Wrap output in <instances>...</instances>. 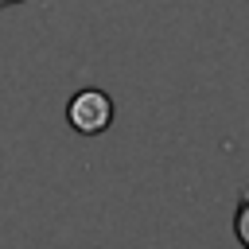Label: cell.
<instances>
[{"label":"cell","mask_w":249,"mask_h":249,"mask_svg":"<svg viewBox=\"0 0 249 249\" xmlns=\"http://www.w3.org/2000/svg\"><path fill=\"white\" fill-rule=\"evenodd\" d=\"M66 121H70L74 132L97 136V132H105L113 124V97L105 89H93V86L89 89H78L70 97V105H66Z\"/></svg>","instance_id":"obj_1"},{"label":"cell","mask_w":249,"mask_h":249,"mask_svg":"<svg viewBox=\"0 0 249 249\" xmlns=\"http://www.w3.org/2000/svg\"><path fill=\"white\" fill-rule=\"evenodd\" d=\"M233 233H237L241 249H249V191L237 198V210H233Z\"/></svg>","instance_id":"obj_2"}]
</instances>
